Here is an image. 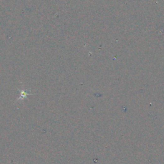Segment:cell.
<instances>
[{"label": "cell", "instance_id": "obj_1", "mask_svg": "<svg viewBox=\"0 0 164 164\" xmlns=\"http://www.w3.org/2000/svg\"><path fill=\"white\" fill-rule=\"evenodd\" d=\"M18 91H19L20 94H19V97L17 98L16 101V103L19 101H24L25 99H27L28 96L31 95V93L29 89H18Z\"/></svg>", "mask_w": 164, "mask_h": 164}]
</instances>
